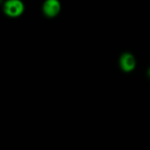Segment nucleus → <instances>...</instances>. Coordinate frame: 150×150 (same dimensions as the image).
I'll use <instances>...</instances> for the list:
<instances>
[{
    "label": "nucleus",
    "mask_w": 150,
    "mask_h": 150,
    "mask_svg": "<svg viewBox=\"0 0 150 150\" xmlns=\"http://www.w3.org/2000/svg\"><path fill=\"white\" fill-rule=\"evenodd\" d=\"M3 11L10 18H18L23 14L25 5L21 0H6L3 5Z\"/></svg>",
    "instance_id": "obj_1"
},
{
    "label": "nucleus",
    "mask_w": 150,
    "mask_h": 150,
    "mask_svg": "<svg viewBox=\"0 0 150 150\" xmlns=\"http://www.w3.org/2000/svg\"><path fill=\"white\" fill-rule=\"evenodd\" d=\"M148 76H149V77L150 79V67L149 68V69H148Z\"/></svg>",
    "instance_id": "obj_4"
},
{
    "label": "nucleus",
    "mask_w": 150,
    "mask_h": 150,
    "mask_svg": "<svg viewBox=\"0 0 150 150\" xmlns=\"http://www.w3.org/2000/svg\"><path fill=\"white\" fill-rule=\"evenodd\" d=\"M119 63H120V69L126 73L132 72L136 67L135 57L133 54L129 52H125L120 55Z\"/></svg>",
    "instance_id": "obj_3"
},
{
    "label": "nucleus",
    "mask_w": 150,
    "mask_h": 150,
    "mask_svg": "<svg viewBox=\"0 0 150 150\" xmlns=\"http://www.w3.org/2000/svg\"><path fill=\"white\" fill-rule=\"evenodd\" d=\"M62 9V5L59 0H45L42 4V11L47 18L56 17Z\"/></svg>",
    "instance_id": "obj_2"
}]
</instances>
